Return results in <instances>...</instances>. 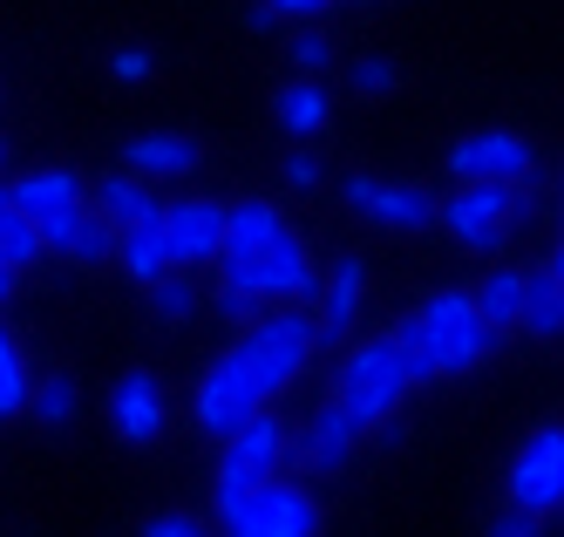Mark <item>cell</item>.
I'll return each instance as SVG.
<instances>
[{"mask_svg":"<svg viewBox=\"0 0 564 537\" xmlns=\"http://www.w3.org/2000/svg\"><path fill=\"white\" fill-rule=\"evenodd\" d=\"M319 347V320L313 307H265L252 326H238V341H231V361L252 375V388L265 395V408L286 395L300 375H306V361Z\"/></svg>","mask_w":564,"mask_h":537,"instance_id":"cell-1","label":"cell"},{"mask_svg":"<svg viewBox=\"0 0 564 537\" xmlns=\"http://www.w3.org/2000/svg\"><path fill=\"white\" fill-rule=\"evenodd\" d=\"M409 367H401V347L394 334H368V341H354L334 367V408H347V416L360 429H381L401 401H409Z\"/></svg>","mask_w":564,"mask_h":537,"instance_id":"cell-2","label":"cell"},{"mask_svg":"<svg viewBox=\"0 0 564 537\" xmlns=\"http://www.w3.org/2000/svg\"><path fill=\"white\" fill-rule=\"evenodd\" d=\"M523 212H531L523 184H456L449 204H435V225L469 253H503V238L523 225Z\"/></svg>","mask_w":564,"mask_h":537,"instance_id":"cell-3","label":"cell"},{"mask_svg":"<svg viewBox=\"0 0 564 537\" xmlns=\"http://www.w3.org/2000/svg\"><path fill=\"white\" fill-rule=\"evenodd\" d=\"M218 537H319V504H313V490L272 476L218 511Z\"/></svg>","mask_w":564,"mask_h":537,"instance_id":"cell-4","label":"cell"},{"mask_svg":"<svg viewBox=\"0 0 564 537\" xmlns=\"http://www.w3.org/2000/svg\"><path fill=\"white\" fill-rule=\"evenodd\" d=\"M415 320H422V334H429L435 382H442V375H469V367L497 347V334H490V326H482V313H476V293H435Z\"/></svg>","mask_w":564,"mask_h":537,"instance_id":"cell-5","label":"cell"},{"mask_svg":"<svg viewBox=\"0 0 564 537\" xmlns=\"http://www.w3.org/2000/svg\"><path fill=\"white\" fill-rule=\"evenodd\" d=\"M286 449H293V442H286V422H279L272 408H259V416L225 442V457H218V511L238 504L246 490L272 483L279 470H286Z\"/></svg>","mask_w":564,"mask_h":537,"instance_id":"cell-6","label":"cell"},{"mask_svg":"<svg viewBox=\"0 0 564 537\" xmlns=\"http://www.w3.org/2000/svg\"><path fill=\"white\" fill-rule=\"evenodd\" d=\"M191 408H197V429H205L212 442H231V436L265 408V395L252 388V375H246V367H238L231 354H218V361L205 367V382H197Z\"/></svg>","mask_w":564,"mask_h":537,"instance_id":"cell-7","label":"cell"},{"mask_svg":"<svg viewBox=\"0 0 564 537\" xmlns=\"http://www.w3.org/2000/svg\"><path fill=\"white\" fill-rule=\"evenodd\" d=\"M510 511H531V517H551L564 511V429H538L531 442L510 457Z\"/></svg>","mask_w":564,"mask_h":537,"instance_id":"cell-8","label":"cell"},{"mask_svg":"<svg viewBox=\"0 0 564 537\" xmlns=\"http://www.w3.org/2000/svg\"><path fill=\"white\" fill-rule=\"evenodd\" d=\"M225 218H231L225 197H184V204H171V212H164V238H171L177 272L218 266V253H225Z\"/></svg>","mask_w":564,"mask_h":537,"instance_id":"cell-9","label":"cell"},{"mask_svg":"<svg viewBox=\"0 0 564 537\" xmlns=\"http://www.w3.org/2000/svg\"><path fill=\"white\" fill-rule=\"evenodd\" d=\"M340 197H347L368 225H381V232H422V225H435V197L415 191V184H388V178L354 171V178L340 184Z\"/></svg>","mask_w":564,"mask_h":537,"instance_id":"cell-10","label":"cell"},{"mask_svg":"<svg viewBox=\"0 0 564 537\" xmlns=\"http://www.w3.org/2000/svg\"><path fill=\"white\" fill-rule=\"evenodd\" d=\"M531 143L510 137V130H476L449 150V178L456 184H523L531 178Z\"/></svg>","mask_w":564,"mask_h":537,"instance_id":"cell-11","label":"cell"},{"mask_svg":"<svg viewBox=\"0 0 564 537\" xmlns=\"http://www.w3.org/2000/svg\"><path fill=\"white\" fill-rule=\"evenodd\" d=\"M360 436H368V429H360L347 408L327 401V408H313V416L300 422V436H293L286 457H293V470H340L354 449H360Z\"/></svg>","mask_w":564,"mask_h":537,"instance_id":"cell-12","label":"cell"},{"mask_svg":"<svg viewBox=\"0 0 564 537\" xmlns=\"http://www.w3.org/2000/svg\"><path fill=\"white\" fill-rule=\"evenodd\" d=\"M109 429L123 442H137V449L164 436V388H156V375L130 367V375L109 388Z\"/></svg>","mask_w":564,"mask_h":537,"instance_id":"cell-13","label":"cell"},{"mask_svg":"<svg viewBox=\"0 0 564 537\" xmlns=\"http://www.w3.org/2000/svg\"><path fill=\"white\" fill-rule=\"evenodd\" d=\"M89 204H96V212L116 225V238H130V232H156V225H164V212H171V204L164 197H156L143 178H102L96 191H89Z\"/></svg>","mask_w":564,"mask_h":537,"instance_id":"cell-14","label":"cell"},{"mask_svg":"<svg viewBox=\"0 0 564 537\" xmlns=\"http://www.w3.org/2000/svg\"><path fill=\"white\" fill-rule=\"evenodd\" d=\"M286 232V218H279V204L265 197H246V204H231V218H225V253H218V272H238V266H252L265 245Z\"/></svg>","mask_w":564,"mask_h":537,"instance_id":"cell-15","label":"cell"},{"mask_svg":"<svg viewBox=\"0 0 564 537\" xmlns=\"http://www.w3.org/2000/svg\"><path fill=\"white\" fill-rule=\"evenodd\" d=\"M0 197H8L21 218H48L62 204H89V184L75 171H21L14 184H0Z\"/></svg>","mask_w":564,"mask_h":537,"instance_id":"cell-16","label":"cell"},{"mask_svg":"<svg viewBox=\"0 0 564 537\" xmlns=\"http://www.w3.org/2000/svg\"><path fill=\"white\" fill-rule=\"evenodd\" d=\"M360 293H368V266H360V259H340V266L327 272V286H319V307H313L319 341H347V326L360 320Z\"/></svg>","mask_w":564,"mask_h":537,"instance_id":"cell-17","label":"cell"},{"mask_svg":"<svg viewBox=\"0 0 564 537\" xmlns=\"http://www.w3.org/2000/svg\"><path fill=\"white\" fill-rule=\"evenodd\" d=\"M123 157H130L137 178H191L197 163H205V150H197L191 137H164V130H156V137H130Z\"/></svg>","mask_w":564,"mask_h":537,"instance_id":"cell-18","label":"cell"},{"mask_svg":"<svg viewBox=\"0 0 564 537\" xmlns=\"http://www.w3.org/2000/svg\"><path fill=\"white\" fill-rule=\"evenodd\" d=\"M523 286H531V272H517V266H497L476 286V313H482L490 334H517L523 326Z\"/></svg>","mask_w":564,"mask_h":537,"instance_id":"cell-19","label":"cell"},{"mask_svg":"<svg viewBox=\"0 0 564 537\" xmlns=\"http://www.w3.org/2000/svg\"><path fill=\"white\" fill-rule=\"evenodd\" d=\"M272 116H279V130L313 137V130H327L334 103H327V89H319V82H286V89H279V103H272Z\"/></svg>","mask_w":564,"mask_h":537,"instance_id":"cell-20","label":"cell"},{"mask_svg":"<svg viewBox=\"0 0 564 537\" xmlns=\"http://www.w3.org/2000/svg\"><path fill=\"white\" fill-rule=\"evenodd\" d=\"M116 266H123V272H130L137 286H164V279L177 272L164 225H156V232H130V238H123V253H116Z\"/></svg>","mask_w":564,"mask_h":537,"instance_id":"cell-21","label":"cell"},{"mask_svg":"<svg viewBox=\"0 0 564 537\" xmlns=\"http://www.w3.org/2000/svg\"><path fill=\"white\" fill-rule=\"evenodd\" d=\"M523 334L564 341V286L551 272H531V286H523Z\"/></svg>","mask_w":564,"mask_h":537,"instance_id":"cell-22","label":"cell"},{"mask_svg":"<svg viewBox=\"0 0 564 537\" xmlns=\"http://www.w3.org/2000/svg\"><path fill=\"white\" fill-rule=\"evenodd\" d=\"M42 253H48V245H42V232H34V218H21L14 204L0 197V272H14V279H21Z\"/></svg>","mask_w":564,"mask_h":537,"instance_id":"cell-23","label":"cell"},{"mask_svg":"<svg viewBox=\"0 0 564 537\" xmlns=\"http://www.w3.org/2000/svg\"><path fill=\"white\" fill-rule=\"evenodd\" d=\"M21 408H34V375H28V354L21 341L0 326V422L21 416Z\"/></svg>","mask_w":564,"mask_h":537,"instance_id":"cell-24","label":"cell"},{"mask_svg":"<svg viewBox=\"0 0 564 537\" xmlns=\"http://www.w3.org/2000/svg\"><path fill=\"white\" fill-rule=\"evenodd\" d=\"M116 253H123V238H116V225L89 204V218L75 225V238H68V259H75V266H109Z\"/></svg>","mask_w":564,"mask_h":537,"instance_id":"cell-25","label":"cell"},{"mask_svg":"<svg viewBox=\"0 0 564 537\" xmlns=\"http://www.w3.org/2000/svg\"><path fill=\"white\" fill-rule=\"evenodd\" d=\"M150 307H156V320H164V326H184V320L197 313V286H191V272H171L164 286H150Z\"/></svg>","mask_w":564,"mask_h":537,"instance_id":"cell-26","label":"cell"},{"mask_svg":"<svg viewBox=\"0 0 564 537\" xmlns=\"http://www.w3.org/2000/svg\"><path fill=\"white\" fill-rule=\"evenodd\" d=\"M394 347H401V367H409V382L429 388V382H435V361H429V334H422V320H415V313L394 326Z\"/></svg>","mask_w":564,"mask_h":537,"instance_id":"cell-27","label":"cell"},{"mask_svg":"<svg viewBox=\"0 0 564 537\" xmlns=\"http://www.w3.org/2000/svg\"><path fill=\"white\" fill-rule=\"evenodd\" d=\"M75 416V382L68 375H48L42 388H34V422H42V429H62Z\"/></svg>","mask_w":564,"mask_h":537,"instance_id":"cell-28","label":"cell"},{"mask_svg":"<svg viewBox=\"0 0 564 537\" xmlns=\"http://www.w3.org/2000/svg\"><path fill=\"white\" fill-rule=\"evenodd\" d=\"M347 82H354L360 96H388L394 82H401V68H394V62H381V55H368V62H354V68H347Z\"/></svg>","mask_w":564,"mask_h":537,"instance_id":"cell-29","label":"cell"},{"mask_svg":"<svg viewBox=\"0 0 564 537\" xmlns=\"http://www.w3.org/2000/svg\"><path fill=\"white\" fill-rule=\"evenodd\" d=\"M293 62H300L306 75H319V68L334 62V41L319 34V28H300V34H293Z\"/></svg>","mask_w":564,"mask_h":537,"instance_id":"cell-30","label":"cell"},{"mask_svg":"<svg viewBox=\"0 0 564 537\" xmlns=\"http://www.w3.org/2000/svg\"><path fill=\"white\" fill-rule=\"evenodd\" d=\"M143 537H212V524H197V517H184V511H156V517L143 524Z\"/></svg>","mask_w":564,"mask_h":537,"instance_id":"cell-31","label":"cell"},{"mask_svg":"<svg viewBox=\"0 0 564 537\" xmlns=\"http://www.w3.org/2000/svg\"><path fill=\"white\" fill-rule=\"evenodd\" d=\"M259 8H265L272 21H306V14H327L334 0H259Z\"/></svg>","mask_w":564,"mask_h":537,"instance_id":"cell-32","label":"cell"},{"mask_svg":"<svg viewBox=\"0 0 564 537\" xmlns=\"http://www.w3.org/2000/svg\"><path fill=\"white\" fill-rule=\"evenodd\" d=\"M286 184H293V191H313V184H319V157H313V150H293V157H286Z\"/></svg>","mask_w":564,"mask_h":537,"instance_id":"cell-33","label":"cell"},{"mask_svg":"<svg viewBox=\"0 0 564 537\" xmlns=\"http://www.w3.org/2000/svg\"><path fill=\"white\" fill-rule=\"evenodd\" d=\"M490 537H544V530H538V517H531V511H503V517L490 524Z\"/></svg>","mask_w":564,"mask_h":537,"instance_id":"cell-34","label":"cell"},{"mask_svg":"<svg viewBox=\"0 0 564 537\" xmlns=\"http://www.w3.org/2000/svg\"><path fill=\"white\" fill-rule=\"evenodd\" d=\"M109 68L123 75V82H143V75H150V55H143V49H123V55H116Z\"/></svg>","mask_w":564,"mask_h":537,"instance_id":"cell-35","label":"cell"},{"mask_svg":"<svg viewBox=\"0 0 564 537\" xmlns=\"http://www.w3.org/2000/svg\"><path fill=\"white\" fill-rule=\"evenodd\" d=\"M544 272H551V279L564 286V245H557V253H551V266H544Z\"/></svg>","mask_w":564,"mask_h":537,"instance_id":"cell-36","label":"cell"},{"mask_svg":"<svg viewBox=\"0 0 564 537\" xmlns=\"http://www.w3.org/2000/svg\"><path fill=\"white\" fill-rule=\"evenodd\" d=\"M14 300V272H0V307H8Z\"/></svg>","mask_w":564,"mask_h":537,"instance_id":"cell-37","label":"cell"},{"mask_svg":"<svg viewBox=\"0 0 564 537\" xmlns=\"http://www.w3.org/2000/svg\"><path fill=\"white\" fill-rule=\"evenodd\" d=\"M0 171H8V143H0Z\"/></svg>","mask_w":564,"mask_h":537,"instance_id":"cell-38","label":"cell"}]
</instances>
